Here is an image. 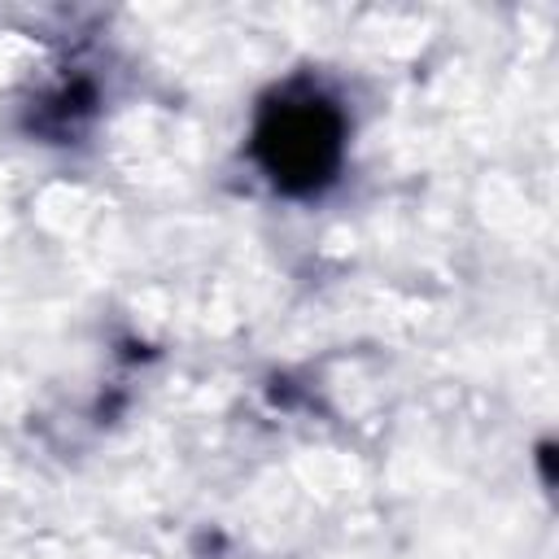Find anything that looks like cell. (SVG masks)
Here are the masks:
<instances>
[{"instance_id":"1","label":"cell","mask_w":559,"mask_h":559,"mask_svg":"<svg viewBox=\"0 0 559 559\" xmlns=\"http://www.w3.org/2000/svg\"><path fill=\"white\" fill-rule=\"evenodd\" d=\"M345 122L341 109L314 87H288L262 105L253 131V157L284 192H314L341 162Z\"/></svg>"}]
</instances>
